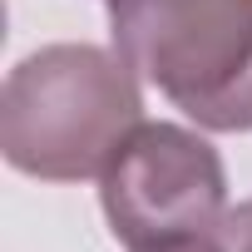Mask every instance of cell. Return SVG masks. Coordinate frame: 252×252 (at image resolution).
Returning <instances> with one entry per match:
<instances>
[{
  "mask_svg": "<svg viewBox=\"0 0 252 252\" xmlns=\"http://www.w3.org/2000/svg\"><path fill=\"white\" fill-rule=\"evenodd\" d=\"M144 124L139 74L99 45H45L0 89V154L45 183L104 178L114 154Z\"/></svg>",
  "mask_w": 252,
  "mask_h": 252,
  "instance_id": "obj_1",
  "label": "cell"
},
{
  "mask_svg": "<svg viewBox=\"0 0 252 252\" xmlns=\"http://www.w3.org/2000/svg\"><path fill=\"white\" fill-rule=\"evenodd\" d=\"M119 60L208 134H252V0H109Z\"/></svg>",
  "mask_w": 252,
  "mask_h": 252,
  "instance_id": "obj_2",
  "label": "cell"
},
{
  "mask_svg": "<svg viewBox=\"0 0 252 252\" xmlns=\"http://www.w3.org/2000/svg\"><path fill=\"white\" fill-rule=\"evenodd\" d=\"M109 232L129 247H173L208 237L227 213V173L218 149L183 124H139L99 178Z\"/></svg>",
  "mask_w": 252,
  "mask_h": 252,
  "instance_id": "obj_3",
  "label": "cell"
},
{
  "mask_svg": "<svg viewBox=\"0 0 252 252\" xmlns=\"http://www.w3.org/2000/svg\"><path fill=\"white\" fill-rule=\"evenodd\" d=\"M213 242H218L222 252H252V198L237 203V208H227V213L218 218Z\"/></svg>",
  "mask_w": 252,
  "mask_h": 252,
  "instance_id": "obj_4",
  "label": "cell"
},
{
  "mask_svg": "<svg viewBox=\"0 0 252 252\" xmlns=\"http://www.w3.org/2000/svg\"><path fill=\"white\" fill-rule=\"evenodd\" d=\"M149 252H222L218 242H213V232L208 237H188V242H173V247H149Z\"/></svg>",
  "mask_w": 252,
  "mask_h": 252,
  "instance_id": "obj_5",
  "label": "cell"
}]
</instances>
